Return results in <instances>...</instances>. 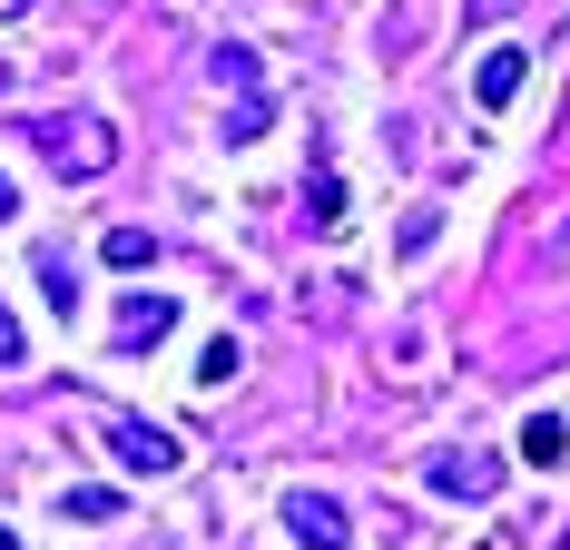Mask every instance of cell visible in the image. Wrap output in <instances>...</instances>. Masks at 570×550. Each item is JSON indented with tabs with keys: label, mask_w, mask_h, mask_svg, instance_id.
<instances>
[{
	"label": "cell",
	"mask_w": 570,
	"mask_h": 550,
	"mask_svg": "<svg viewBox=\"0 0 570 550\" xmlns=\"http://www.w3.org/2000/svg\"><path fill=\"white\" fill-rule=\"evenodd\" d=\"M40 148H50L59 177H99V167L118 158V138L99 128V118H50V128H40Z\"/></svg>",
	"instance_id": "6da1fadb"
},
{
	"label": "cell",
	"mask_w": 570,
	"mask_h": 550,
	"mask_svg": "<svg viewBox=\"0 0 570 550\" xmlns=\"http://www.w3.org/2000/svg\"><path fill=\"white\" fill-rule=\"evenodd\" d=\"M285 531H295L305 550H344L354 541V521H344L335 492H285Z\"/></svg>",
	"instance_id": "7a4b0ae2"
},
{
	"label": "cell",
	"mask_w": 570,
	"mask_h": 550,
	"mask_svg": "<svg viewBox=\"0 0 570 550\" xmlns=\"http://www.w3.org/2000/svg\"><path fill=\"white\" fill-rule=\"evenodd\" d=\"M423 482H433V492H453V501H492L502 462H492V452H433V462H423Z\"/></svg>",
	"instance_id": "3957f363"
},
{
	"label": "cell",
	"mask_w": 570,
	"mask_h": 550,
	"mask_svg": "<svg viewBox=\"0 0 570 550\" xmlns=\"http://www.w3.org/2000/svg\"><path fill=\"white\" fill-rule=\"evenodd\" d=\"M109 452L128 462V472H177V462H187V442L158 433V423H109Z\"/></svg>",
	"instance_id": "277c9868"
},
{
	"label": "cell",
	"mask_w": 570,
	"mask_h": 550,
	"mask_svg": "<svg viewBox=\"0 0 570 550\" xmlns=\"http://www.w3.org/2000/svg\"><path fill=\"white\" fill-rule=\"evenodd\" d=\"M168 325H177V295H128V305H118V354L168 344Z\"/></svg>",
	"instance_id": "5b68a950"
},
{
	"label": "cell",
	"mask_w": 570,
	"mask_h": 550,
	"mask_svg": "<svg viewBox=\"0 0 570 550\" xmlns=\"http://www.w3.org/2000/svg\"><path fill=\"white\" fill-rule=\"evenodd\" d=\"M521 79H531V50H492L482 69H472V89H482V109H512Z\"/></svg>",
	"instance_id": "8992f818"
},
{
	"label": "cell",
	"mask_w": 570,
	"mask_h": 550,
	"mask_svg": "<svg viewBox=\"0 0 570 550\" xmlns=\"http://www.w3.org/2000/svg\"><path fill=\"white\" fill-rule=\"evenodd\" d=\"M561 452H570V423H551V413H531V423H521V462H531V472H551Z\"/></svg>",
	"instance_id": "52a82bcc"
},
{
	"label": "cell",
	"mask_w": 570,
	"mask_h": 550,
	"mask_svg": "<svg viewBox=\"0 0 570 550\" xmlns=\"http://www.w3.org/2000/svg\"><path fill=\"white\" fill-rule=\"evenodd\" d=\"M305 217H315V226H344V177H315V187H305Z\"/></svg>",
	"instance_id": "ba28073f"
},
{
	"label": "cell",
	"mask_w": 570,
	"mask_h": 550,
	"mask_svg": "<svg viewBox=\"0 0 570 550\" xmlns=\"http://www.w3.org/2000/svg\"><path fill=\"white\" fill-rule=\"evenodd\" d=\"M59 511H69V521H118V492H99V482H79V492L59 501Z\"/></svg>",
	"instance_id": "9c48e42d"
},
{
	"label": "cell",
	"mask_w": 570,
	"mask_h": 550,
	"mask_svg": "<svg viewBox=\"0 0 570 550\" xmlns=\"http://www.w3.org/2000/svg\"><path fill=\"white\" fill-rule=\"evenodd\" d=\"M217 89H236V99H256V59H246V50H217Z\"/></svg>",
	"instance_id": "30bf717a"
},
{
	"label": "cell",
	"mask_w": 570,
	"mask_h": 550,
	"mask_svg": "<svg viewBox=\"0 0 570 550\" xmlns=\"http://www.w3.org/2000/svg\"><path fill=\"white\" fill-rule=\"evenodd\" d=\"M99 256H109V266H148V236H138V226H109V246H99Z\"/></svg>",
	"instance_id": "8fae6325"
},
{
	"label": "cell",
	"mask_w": 570,
	"mask_h": 550,
	"mask_svg": "<svg viewBox=\"0 0 570 550\" xmlns=\"http://www.w3.org/2000/svg\"><path fill=\"white\" fill-rule=\"evenodd\" d=\"M227 374H236V344H227V334H217V344H207V364H197V384L217 393V384H227Z\"/></svg>",
	"instance_id": "7c38bea8"
},
{
	"label": "cell",
	"mask_w": 570,
	"mask_h": 550,
	"mask_svg": "<svg viewBox=\"0 0 570 550\" xmlns=\"http://www.w3.org/2000/svg\"><path fill=\"white\" fill-rule=\"evenodd\" d=\"M0 364H20V315H0Z\"/></svg>",
	"instance_id": "4fadbf2b"
},
{
	"label": "cell",
	"mask_w": 570,
	"mask_h": 550,
	"mask_svg": "<svg viewBox=\"0 0 570 550\" xmlns=\"http://www.w3.org/2000/svg\"><path fill=\"white\" fill-rule=\"evenodd\" d=\"M0 217H20V187H10V167H0Z\"/></svg>",
	"instance_id": "5bb4252c"
},
{
	"label": "cell",
	"mask_w": 570,
	"mask_h": 550,
	"mask_svg": "<svg viewBox=\"0 0 570 550\" xmlns=\"http://www.w3.org/2000/svg\"><path fill=\"white\" fill-rule=\"evenodd\" d=\"M0 550H20V531H0Z\"/></svg>",
	"instance_id": "9a60e30c"
},
{
	"label": "cell",
	"mask_w": 570,
	"mask_h": 550,
	"mask_svg": "<svg viewBox=\"0 0 570 550\" xmlns=\"http://www.w3.org/2000/svg\"><path fill=\"white\" fill-rule=\"evenodd\" d=\"M0 89H10V59H0Z\"/></svg>",
	"instance_id": "2e32d148"
},
{
	"label": "cell",
	"mask_w": 570,
	"mask_h": 550,
	"mask_svg": "<svg viewBox=\"0 0 570 550\" xmlns=\"http://www.w3.org/2000/svg\"><path fill=\"white\" fill-rule=\"evenodd\" d=\"M0 10H20V0H0Z\"/></svg>",
	"instance_id": "e0dca14e"
}]
</instances>
